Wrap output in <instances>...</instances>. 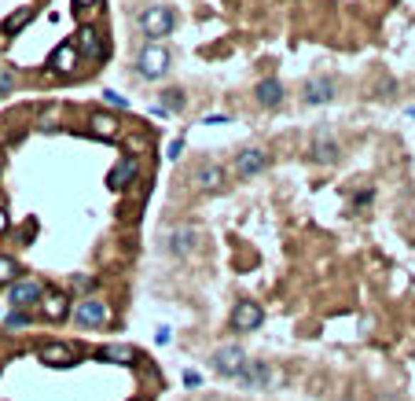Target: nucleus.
<instances>
[{"label":"nucleus","instance_id":"nucleus-16","mask_svg":"<svg viewBox=\"0 0 415 401\" xmlns=\"http://www.w3.org/2000/svg\"><path fill=\"white\" fill-rule=\"evenodd\" d=\"M41 313H45L48 316V321H63V316H67L70 313V299H67V294H45V299H41Z\"/></svg>","mask_w":415,"mask_h":401},{"label":"nucleus","instance_id":"nucleus-11","mask_svg":"<svg viewBox=\"0 0 415 401\" xmlns=\"http://www.w3.org/2000/svg\"><path fill=\"white\" fill-rule=\"evenodd\" d=\"M140 177V162H136V155H125L114 170H111V177H107V184L114 188V192H122V188H129Z\"/></svg>","mask_w":415,"mask_h":401},{"label":"nucleus","instance_id":"nucleus-9","mask_svg":"<svg viewBox=\"0 0 415 401\" xmlns=\"http://www.w3.org/2000/svg\"><path fill=\"white\" fill-rule=\"evenodd\" d=\"M195 247H199V228L195 225H180V228L169 232V255L184 258V255H191Z\"/></svg>","mask_w":415,"mask_h":401},{"label":"nucleus","instance_id":"nucleus-17","mask_svg":"<svg viewBox=\"0 0 415 401\" xmlns=\"http://www.w3.org/2000/svg\"><path fill=\"white\" fill-rule=\"evenodd\" d=\"M92 133H96L99 140H114V137L122 133V122H118L114 114H107V111H96V114H92Z\"/></svg>","mask_w":415,"mask_h":401},{"label":"nucleus","instance_id":"nucleus-19","mask_svg":"<svg viewBox=\"0 0 415 401\" xmlns=\"http://www.w3.org/2000/svg\"><path fill=\"white\" fill-rule=\"evenodd\" d=\"M41 361L52 365V368H59V365H74V353H70V346H59V343H52V346L41 350Z\"/></svg>","mask_w":415,"mask_h":401},{"label":"nucleus","instance_id":"nucleus-31","mask_svg":"<svg viewBox=\"0 0 415 401\" xmlns=\"http://www.w3.org/2000/svg\"><path fill=\"white\" fill-rule=\"evenodd\" d=\"M136 401H140V397H136Z\"/></svg>","mask_w":415,"mask_h":401},{"label":"nucleus","instance_id":"nucleus-20","mask_svg":"<svg viewBox=\"0 0 415 401\" xmlns=\"http://www.w3.org/2000/svg\"><path fill=\"white\" fill-rule=\"evenodd\" d=\"M33 18V4H26V8H18V11H11L8 18H4V37H15V33H23V26Z\"/></svg>","mask_w":415,"mask_h":401},{"label":"nucleus","instance_id":"nucleus-22","mask_svg":"<svg viewBox=\"0 0 415 401\" xmlns=\"http://www.w3.org/2000/svg\"><path fill=\"white\" fill-rule=\"evenodd\" d=\"M15 280H23V277H18V262L15 258H0V284H15Z\"/></svg>","mask_w":415,"mask_h":401},{"label":"nucleus","instance_id":"nucleus-12","mask_svg":"<svg viewBox=\"0 0 415 401\" xmlns=\"http://www.w3.org/2000/svg\"><path fill=\"white\" fill-rule=\"evenodd\" d=\"M239 383H243V387H269L272 383V368L265 365V361H247V368L243 372H239Z\"/></svg>","mask_w":415,"mask_h":401},{"label":"nucleus","instance_id":"nucleus-23","mask_svg":"<svg viewBox=\"0 0 415 401\" xmlns=\"http://www.w3.org/2000/svg\"><path fill=\"white\" fill-rule=\"evenodd\" d=\"M162 107H166V111H180V107H184L180 89H166V92H162Z\"/></svg>","mask_w":415,"mask_h":401},{"label":"nucleus","instance_id":"nucleus-7","mask_svg":"<svg viewBox=\"0 0 415 401\" xmlns=\"http://www.w3.org/2000/svg\"><path fill=\"white\" fill-rule=\"evenodd\" d=\"M191 181H195L199 192H221L225 188V170L217 162H199L195 166V173H191Z\"/></svg>","mask_w":415,"mask_h":401},{"label":"nucleus","instance_id":"nucleus-21","mask_svg":"<svg viewBox=\"0 0 415 401\" xmlns=\"http://www.w3.org/2000/svg\"><path fill=\"white\" fill-rule=\"evenodd\" d=\"M99 357H103V361H111V365H133L136 361V353L129 346H103Z\"/></svg>","mask_w":415,"mask_h":401},{"label":"nucleus","instance_id":"nucleus-24","mask_svg":"<svg viewBox=\"0 0 415 401\" xmlns=\"http://www.w3.org/2000/svg\"><path fill=\"white\" fill-rule=\"evenodd\" d=\"M11 85H15V70L8 67L4 59H0V96H4V92H11Z\"/></svg>","mask_w":415,"mask_h":401},{"label":"nucleus","instance_id":"nucleus-25","mask_svg":"<svg viewBox=\"0 0 415 401\" xmlns=\"http://www.w3.org/2000/svg\"><path fill=\"white\" fill-rule=\"evenodd\" d=\"M30 321H26V313H11L8 321H4V328H11V331H23Z\"/></svg>","mask_w":415,"mask_h":401},{"label":"nucleus","instance_id":"nucleus-26","mask_svg":"<svg viewBox=\"0 0 415 401\" xmlns=\"http://www.w3.org/2000/svg\"><path fill=\"white\" fill-rule=\"evenodd\" d=\"M107 103H111V107H122V111L129 107V100H125L122 92H107Z\"/></svg>","mask_w":415,"mask_h":401},{"label":"nucleus","instance_id":"nucleus-15","mask_svg":"<svg viewBox=\"0 0 415 401\" xmlns=\"http://www.w3.org/2000/svg\"><path fill=\"white\" fill-rule=\"evenodd\" d=\"M283 96H287V92H283V81H276V77H265L257 85V103H261V107H279Z\"/></svg>","mask_w":415,"mask_h":401},{"label":"nucleus","instance_id":"nucleus-10","mask_svg":"<svg viewBox=\"0 0 415 401\" xmlns=\"http://www.w3.org/2000/svg\"><path fill=\"white\" fill-rule=\"evenodd\" d=\"M74 45H77V52H81V55H92L96 63H99V59H107V41H103V33H99V30H92V26L77 30V41H74Z\"/></svg>","mask_w":415,"mask_h":401},{"label":"nucleus","instance_id":"nucleus-28","mask_svg":"<svg viewBox=\"0 0 415 401\" xmlns=\"http://www.w3.org/2000/svg\"><path fill=\"white\" fill-rule=\"evenodd\" d=\"M184 383L188 387H199V372H184Z\"/></svg>","mask_w":415,"mask_h":401},{"label":"nucleus","instance_id":"nucleus-4","mask_svg":"<svg viewBox=\"0 0 415 401\" xmlns=\"http://www.w3.org/2000/svg\"><path fill=\"white\" fill-rule=\"evenodd\" d=\"M247 361H250V357L239 350V346H221V350L213 353V372L225 375V379H239V372L247 368Z\"/></svg>","mask_w":415,"mask_h":401},{"label":"nucleus","instance_id":"nucleus-27","mask_svg":"<svg viewBox=\"0 0 415 401\" xmlns=\"http://www.w3.org/2000/svg\"><path fill=\"white\" fill-rule=\"evenodd\" d=\"M180 151H184V140H173L166 155H169V159H180Z\"/></svg>","mask_w":415,"mask_h":401},{"label":"nucleus","instance_id":"nucleus-30","mask_svg":"<svg viewBox=\"0 0 415 401\" xmlns=\"http://www.w3.org/2000/svg\"><path fill=\"white\" fill-rule=\"evenodd\" d=\"M74 4H77V8H96L99 0H74Z\"/></svg>","mask_w":415,"mask_h":401},{"label":"nucleus","instance_id":"nucleus-8","mask_svg":"<svg viewBox=\"0 0 415 401\" xmlns=\"http://www.w3.org/2000/svg\"><path fill=\"white\" fill-rule=\"evenodd\" d=\"M261 321H265V309L257 302H239L232 309V328H239V331H257Z\"/></svg>","mask_w":415,"mask_h":401},{"label":"nucleus","instance_id":"nucleus-5","mask_svg":"<svg viewBox=\"0 0 415 401\" xmlns=\"http://www.w3.org/2000/svg\"><path fill=\"white\" fill-rule=\"evenodd\" d=\"M41 299H45V287H41V280H33V277H23V280H15L8 287V302L15 309H26V306H33Z\"/></svg>","mask_w":415,"mask_h":401},{"label":"nucleus","instance_id":"nucleus-2","mask_svg":"<svg viewBox=\"0 0 415 401\" xmlns=\"http://www.w3.org/2000/svg\"><path fill=\"white\" fill-rule=\"evenodd\" d=\"M136 70H140V77H151V81L166 77V70H169V48L166 45H144L140 55H136Z\"/></svg>","mask_w":415,"mask_h":401},{"label":"nucleus","instance_id":"nucleus-13","mask_svg":"<svg viewBox=\"0 0 415 401\" xmlns=\"http://www.w3.org/2000/svg\"><path fill=\"white\" fill-rule=\"evenodd\" d=\"M77 45L70 41V45H59L55 52H52V59H48V67L55 70V74H74V67H77Z\"/></svg>","mask_w":415,"mask_h":401},{"label":"nucleus","instance_id":"nucleus-18","mask_svg":"<svg viewBox=\"0 0 415 401\" xmlns=\"http://www.w3.org/2000/svg\"><path fill=\"white\" fill-rule=\"evenodd\" d=\"M338 159H342V155H338V144H335L331 137H323V133H320V137L313 140V162H323V166H335Z\"/></svg>","mask_w":415,"mask_h":401},{"label":"nucleus","instance_id":"nucleus-1","mask_svg":"<svg viewBox=\"0 0 415 401\" xmlns=\"http://www.w3.org/2000/svg\"><path fill=\"white\" fill-rule=\"evenodd\" d=\"M136 26L151 41H162V37L173 33V26H177V15H173V8H166V4H151V8H144L136 15Z\"/></svg>","mask_w":415,"mask_h":401},{"label":"nucleus","instance_id":"nucleus-3","mask_svg":"<svg viewBox=\"0 0 415 401\" xmlns=\"http://www.w3.org/2000/svg\"><path fill=\"white\" fill-rule=\"evenodd\" d=\"M74 321H77V328H103L107 321H111V309H107L103 299H92V294H89V299L77 302Z\"/></svg>","mask_w":415,"mask_h":401},{"label":"nucleus","instance_id":"nucleus-29","mask_svg":"<svg viewBox=\"0 0 415 401\" xmlns=\"http://www.w3.org/2000/svg\"><path fill=\"white\" fill-rule=\"evenodd\" d=\"M4 228H8V210L0 206V232H4Z\"/></svg>","mask_w":415,"mask_h":401},{"label":"nucleus","instance_id":"nucleus-6","mask_svg":"<svg viewBox=\"0 0 415 401\" xmlns=\"http://www.w3.org/2000/svg\"><path fill=\"white\" fill-rule=\"evenodd\" d=\"M269 166V151H261V147H247V151L235 155V177H257L261 170Z\"/></svg>","mask_w":415,"mask_h":401},{"label":"nucleus","instance_id":"nucleus-14","mask_svg":"<svg viewBox=\"0 0 415 401\" xmlns=\"http://www.w3.org/2000/svg\"><path fill=\"white\" fill-rule=\"evenodd\" d=\"M335 96V81H327V77H313V81H305V92L301 100L305 103H327Z\"/></svg>","mask_w":415,"mask_h":401}]
</instances>
